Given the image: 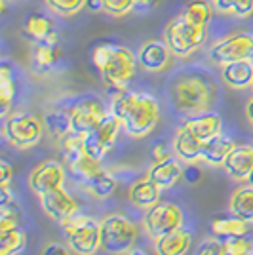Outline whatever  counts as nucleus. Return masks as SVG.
<instances>
[{
  "instance_id": "f257e3e1",
  "label": "nucleus",
  "mask_w": 253,
  "mask_h": 255,
  "mask_svg": "<svg viewBox=\"0 0 253 255\" xmlns=\"http://www.w3.org/2000/svg\"><path fill=\"white\" fill-rule=\"evenodd\" d=\"M111 113L115 115L127 135L147 137L160 120V105L156 97L143 92H120L111 103Z\"/></svg>"
},
{
  "instance_id": "f03ea898",
  "label": "nucleus",
  "mask_w": 253,
  "mask_h": 255,
  "mask_svg": "<svg viewBox=\"0 0 253 255\" xmlns=\"http://www.w3.org/2000/svg\"><path fill=\"white\" fill-rule=\"evenodd\" d=\"M92 61L105 86L113 94L126 92L127 84L133 80L139 59L127 46L120 44H97L92 52Z\"/></svg>"
},
{
  "instance_id": "7ed1b4c3",
  "label": "nucleus",
  "mask_w": 253,
  "mask_h": 255,
  "mask_svg": "<svg viewBox=\"0 0 253 255\" xmlns=\"http://www.w3.org/2000/svg\"><path fill=\"white\" fill-rule=\"evenodd\" d=\"M217 86L208 75L187 73L179 75L169 88V99L173 109L185 117H196L211 111Z\"/></svg>"
},
{
  "instance_id": "20e7f679",
  "label": "nucleus",
  "mask_w": 253,
  "mask_h": 255,
  "mask_svg": "<svg viewBox=\"0 0 253 255\" xmlns=\"http://www.w3.org/2000/svg\"><path fill=\"white\" fill-rule=\"evenodd\" d=\"M208 38V27H198L183 15L173 17L164 29V42L168 44L173 55L189 57L194 53Z\"/></svg>"
},
{
  "instance_id": "39448f33",
  "label": "nucleus",
  "mask_w": 253,
  "mask_h": 255,
  "mask_svg": "<svg viewBox=\"0 0 253 255\" xmlns=\"http://www.w3.org/2000/svg\"><path fill=\"white\" fill-rule=\"evenodd\" d=\"M61 227L67 244L76 255H94L97 250H101V229L90 215L76 212L61 223Z\"/></svg>"
},
{
  "instance_id": "423d86ee",
  "label": "nucleus",
  "mask_w": 253,
  "mask_h": 255,
  "mask_svg": "<svg viewBox=\"0 0 253 255\" xmlns=\"http://www.w3.org/2000/svg\"><path fill=\"white\" fill-rule=\"evenodd\" d=\"M101 250L113 255H126L137 242V227L126 215L113 213L99 223Z\"/></svg>"
},
{
  "instance_id": "0eeeda50",
  "label": "nucleus",
  "mask_w": 253,
  "mask_h": 255,
  "mask_svg": "<svg viewBox=\"0 0 253 255\" xmlns=\"http://www.w3.org/2000/svg\"><path fill=\"white\" fill-rule=\"evenodd\" d=\"M44 122L31 113H11L4 118L2 133L15 149H31L40 143L44 135Z\"/></svg>"
},
{
  "instance_id": "6e6552de",
  "label": "nucleus",
  "mask_w": 253,
  "mask_h": 255,
  "mask_svg": "<svg viewBox=\"0 0 253 255\" xmlns=\"http://www.w3.org/2000/svg\"><path fill=\"white\" fill-rule=\"evenodd\" d=\"M183 221H185V215H183L179 206L171 202H158L147 210L143 225H145V231L148 236L152 240H158L162 236L181 229Z\"/></svg>"
},
{
  "instance_id": "1a4fd4ad",
  "label": "nucleus",
  "mask_w": 253,
  "mask_h": 255,
  "mask_svg": "<svg viewBox=\"0 0 253 255\" xmlns=\"http://www.w3.org/2000/svg\"><path fill=\"white\" fill-rule=\"evenodd\" d=\"M210 59L215 65L234 63L242 59H253V34L252 32H234L215 42L210 48Z\"/></svg>"
},
{
  "instance_id": "9d476101",
  "label": "nucleus",
  "mask_w": 253,
  "mask_h": 255,
  "mask_svg": "<svg viewBox=\"0 0 253 255\" xmlns=\"http://www.w3.org/2000/svg\"><path fill=\"white\" fill-rule=\"evenodd\" d=\"M120 129H122V122L113 113H109L99 126L84 135L86 154H90L95 160H103L115 147Z\"/></svg>"
},
{
  "instance_id": "9b49d317",
  "label": "nucleus",
  "mask_w": 253,
  "mask_h": 255,
  "mask_svg": "<svg viewBox=\"0 0 253 255\" xmlns=\"http://www.w3.org/2000/svg\"><path fill=\"white\" fill-rule=\"evenodd\" d=\"M71 113V126L74 133L88 135L92 129L103 122V118L109 115L105 109V103L99 97H84L76 101L74 107L69 111Z\"/></svg>"
},
{
  "instance_id": "f8f14e48",
  "label": "nucleus",
  "mask_w": 253,
  "mask_h": 255,
  "mask_svg": "<svg viewBox=\"0 0 253 255\" xmlns=\"http://www.w3.org/2000/svg\"><path fill=\"white\" fill-rule=\"evenodd\" d=\"M65 183V168L61 162H44L40 166H36L32 170L31 177H29V187L32 192H36L38 196H44L48 192L61 189Z\"/></svg>"
},
{
  "instance_id": "ddd939ff",
  "label": "nucleus",
  "mask_w": 253,
  "mask_h": 255,
  "mask_svg": "<svg viewBox=\"0 0 253 255\" xmlns=\"http://www.w3.org/2000/svg\"><path fill=\"white\" fill-rule=\"evenodd\" d=\"M40 204H42L44 213L55 221V223H65L69 217H73L74 213L78 212V204L74 200L69 192L61 189H55V191L48 192L40 196Z\"/></svg>"
},
{
  "instance_id": "4468645a",
  "label": "nucleus",
  "mask_w": 253,
  "mask_h": 255,
  "mask_svg": "<svg viewBox=\"0 0 253 255\" xmlns=\"http://www.w3.org/2000/svg\"><path fill=\"white\" fill-rule=\"evenodd\" d=\"M139 67H143L148 73H162L168 69L169 59H171V50L166 42L160 40H148L137 52Z\"/></svg>"
},
{
  "instance_id": "2eb2a0df",
  "label": "nucleus",
  "mask_w": 253,
  "mask_h": 255,
  "mask_svg": "<svg viewBox=\"0 0 253 255\" xmlns=\"http://www.w3.org/2000/svg\"><path fill=\"white\" fill-rule=\"evenodd\" d=\"M25 36L34 44H57V31L53 21L44 13H31L23 21Z\"/></svg>"
},
{
  "instance_id": "dca6fc26",
  "label": "nucleus",
  "mask_w": 253,
  "mask_h": 255,
  "mask_svg": "<svg viewBox=\"0 0 253 255\" xmlns=\"http://www.w3.org/2000/svg\"><path fill=\"white\" fill-rule=\"evenodd\" d=\"M183 126L189 129L194 137H198L202 143H208L210 139L217 137L223 131V118L213 113V111H208V113H202V115H196V117H189Z\"/></svg>"
},
{
  "instance_id": "f3484780",
  "label": "nucleus",
  "mask_w": 253,
  "mask_h": 255,
  "mask_svg": "<svg viewBox=\"0 0 253 255\" xmlns=\"http://www.w3.org/2000/svg\"><path fill=\"white\" fill-rule=\"evenodd\" d=\"M223 168L234 179H248L253 171V145H236L229 152Z\"/></svg>"
},
{
  "instance_id": "a211bd4d",
  "label": "nucleus",
  "mask_w": 253,
  "mask_h": 255,
  "mask_svg": "<svg viewBox=\"0 0 253 255\" xmlns=\"http://www.w3.org/2000/svg\"><path fill=\"white\" fill-rule=\"evenodd\" d=\"M183 175H185V171H183V166H181L179 158H173V156L162 160V162H154V166H152L147 173L148 179L152 181L156 187H160L162 191L175 187L177 181H179Z\"/></svg>"
},
{
  "instance_id": "6ab92c4d",
  "label": "nucleus",
  "mask_w": 253,
  "mask_h": 255,
  "mask_svg": "<svg viewBox=\"0 0 253 255\" xmlns=\"http://www.w3.org/2000/svg\"><path fill=\"white\" fill-rule=\"evenodd\" d=\"M204 145L198 137H194L189 129L185 126H181L173 137V152L175 156L187 164H192L196 160H202V150H204Z\"/></svg>"
},
{
  "instance_id": "aec40b11",
  "label": "nucleus",
  "mask_w": 253,
  "mask_h": 255,
  "mask_svg": "<svg viewBox=\"0 0 253 255\" xmlns=\"http://www.w3.org/2000/svg\"><path fill=\"white\" fill-rule=\"evenodd\" d=\"M192 246V236L187 229H177L173 233L154 240L156 255H187Z\"/></svg>"
},
{
  "instance_id": "412c9836",
  "label": "nucleus",
  "mask_w": 253,
  "mask_h": 255,
  "mask_svg": "<svg viewBox=\"0 0 253 255\" xmlns=\"http://www.w3.org/2000/svg\"><path fill=\"white\" fill-rule=\"evenodd\" d=\"M223 80L234 90H246L253 84V59H242L223 67Z\"/></svg>"
},
{
  "instance_id": "4be33fe9",
  "label": "nucleus",
  "mask_w": 253,
  "mask_h": 255,
  "mask_svg": "<svg viewBox=\"0 0 253 255\" xmlns=\"http://www.w3.org/2000/svg\"><path fill=\"white\" fill-rule=\"evenodd\" d=\"M236 147V143L232 141L231 137L219 133L217 137L210 139L206 145H204V150H202V160L210 166H223L225 160L229 156V152Z\"/></svg>"
},
{
  "instance_id": "5701e85b",
  "label": "nucleus",
  "mask_w": 253,
  "mask_h": 255,
  "mask_svg": "<svg viewBox=\"0 0 253 255\" xmlns=\"http://www.w3.org/2000/svg\"><path fill=\"white\" fill-rule=\"evenodd\" d=\"M160 192H162V189L156 187L148 177H145V179L137 181V183L129 189V202L133 204L135 208L148 210V208H152L154 204L160 202Z\"/></svg>"
},
{
  "instance_id": "b1692460",
  "label": "nucleus",
  "mask_w": 253,
  "mask_h": 255,
  "mask_svg": "<svg viewBox=\"0 0 253 255\" xmlns=\"http://www.w3.org/2000/svg\"><path fill=\"white\" fill-rule=\"evenodd\" d=\"M211 233L219 240H229L236 236H246L250 231V223H246L244 219L232 215V217H217L211 221Z\"/></svg>"
},
{
  "instance_id": "393cba45",
  "label": "nucleus",
  "mask_w": 253,
  "mask_h": 255,
  "mask_svg": "<svg viewBox=\"0 0 253 255\" xmlns=\"http://www.w3.org/2000/svg\"><path fill=\"white\" fill-rule=\"evenodd\" d=\"M69 170L73 173L74 181H78L80 185L88 187V183L94 179L99 171H103L105 168L101 166V160L92 158L90 154H80L78 158H74L73 162H69Z\"/></svg>"
},
{
  "instance_id": "a878e982",
  "label": "nucleus",
  "mask_w": 253,
  "mask_h": 255,
  "mask_svg": "<svg viewBox=\"0 0 253 255\" xmlns=\"http://www.w3.org/2000/svg\"><path fill=\"white\" fill-rule=\"evenodd\" d=\"M231 213L244 219L246 223H253V187L246 185L236 189L231 196Z\"/></svg>"
},
{
  "instance_id": "bb28decb",
  "label": "nucleus",
  "mask_w": 253,
  "mask_h": 255,
  "mask_svg": "<svg viewBox=\"0 0 253 255\" xmlns=\"http://www.w3.org/2000/svg\"><path fill=\"white\" fill-rule=\"evenodd\" d=\"M13 97H15V80L11 67L8 63H2L0 67V117L2 118L10 115Z\"/></svg>"
},
{
  "instance_id": "cd10ccee",
  "label": "nucleus",
  "mask_w": 253,
  "mask_h": 255,
  "mask_svg": "<svg viewBox=\"0 0 253 255\" xmlns=\"http://www.w3.org/2000/svg\"><path fill=\"white\" fill-rule=\"evenodd\" d=\"M44 126H46V131L50 133V137H53L55 141H61L67 133L73 131L71 113H67V111H50L44 118Z\"/></svg>"
},
{
  "instance_id": "c85d7f7f",
  "label": "nucleus",
  "mask_w": 253,
  "mask_h": 255,
  "mask_svg": "<svg viewBox=\"0 0 253 255\" xmlns=\"http://www.w3.org/2000/svg\"><path fill=\"white\" fill-rule=\"evenodd\" d=\"M213 10L215 8L210 0H190L181 15L198 27H208L213 17Z\"/></svg>"
},
{
  "instance_id": "c756f323",
  "label": "nucleus",
  "mask_w": 253,
  "mask_h": 255,
  "mask_svg": "<svg viewBox=\"0 0 253 255\" xmlns=\"http://www.w3.org/2000/svg\"><path fill=\"white\" fill-rule=\"evenodd\" d=\"M61 55H63V52H61V48L57 44H34L32 61L36 65V69L48 71L61 59Z\"/></svg>"
},
{
  "instance_id": "7c9ffc66",
  "label": "nucleus",
  "mask_w": 253,
  "mask_h": 255,
  "mask_svg": "<svg viewBox=\"0 0 253 255\" xmlns=\"http://www.w3.org/2000/svg\"><path fill=\"white\" fill-rule=\"evenodd\" d=\"M116 185H118V183H116V179L113 177V173L103 170V171H99L94 179L88 183L86 189L92 192L95 198H109V196L116 191Z\"/></svg>"
},
{
  "instance_id": "2f4dec72",
  "label": "nucleus",
  "mask_w": 253,
  "mask_h": 255,
  "mask_svg": "<svg viewBox=\"0 0 253 255\" xmlns=\"http://www.w3.org/2000/svg\"><path fill=\"white\" fill-rule=\"evenodd\" d=\"M27 244V236L21 229H11L0 234V255H17Z\"/></svg>"
},
{
  "instance_id": "473e14b6",
  "label": "nucleus",
  "mask_w": 253,
  "mask_h": 255,
  "mask_svg": "<svg viewBox=\"0 0 253 255\" xmlns=\"http://www.w3.org/2000/svg\"><path fill=\"white\" fill-rule=\"evenodd\" d=\"M59 147H61V152L67 162H73L74 158H78L80 154H84V135L80 133H67L61 141H59Z\"/></svg>"
},
{
  "instance_id": "72a5a7b5",
  "label": "nucleus",
  "mask_w": 253,
  "mask_h": 255,
  "mask_svg": "<svg viewBox=\"0 0 253 255\" xmlns=\"http://www.w3.org/2000/svg\"><path fill=\"white\" fill-rule=\"evenodd\" d=\"M44 2L48 10L61 17H73L88 4V0H44Z\"/></svg>"
},
{
  "instance_id": "f704fd0d",
  "label": "nucleus",
  "mask_w": 253,
  "mask_h": 255,
  "mask_svg": "<svg viewBox=\"0 0 253 255\" xmlns=\"http://www.w3.org/2000/svg\"><path fill=\"white\" fill-rule=\"evenodd\" d=\"M17 202L0 206V234L8 233L11 229L19 227V212H17Z\"/></svg>"
},
{
  "instance_id": "c9c22d12",
  "label": "nucleus",
  "mask_w": 253,
  "mask_h": 255,
  "mask_svg": "<svg viewBox=\"0 0 253 255\" xmlns=\"http://www.w3.org/2000/svg\"><path fill=\"white\" fill-rule=\"evenodd\" d=\"M135 8V0H101V11L113 17L127 15Z\"/></svg>"
},
{
  "instance_id": "e433bc0d",
  "label": "nucleus",
  "mask_w": 253,
  "mask_h": 255,
  "mask_svg": "<svg viewBox=\"0 0 253 255\" xmlns=\"http://www.w3.org/2000/svg\"><path fill=\"white\" fill-rule=\"evenodd\" d=\"M225 244V252L232 255H250L253 254V244L246 238V236H236V238H229L223 240Z\"/></svg>"
},
{
  "instance_id": "4c0bfd02",
  "label": "nucleus",
  "mask_w": 253,
  "mask_h": 255,
  "mask_svg": "<svg viewBox=\"0 0 253 255\" xmlns=\"http://www.w3.org/2000/svg\"><path fill=\"white\" fill-rule=\"evenodd\" d=\"M225 254V244H223V240H215V238H211V240H204L200 246H198V252L196 255H223Z\"/></svg>"
},
{
  "instance_id": "58836bf2",
  "label": "nucleus",
  "mask_w": 253,
  "mask_h": 255,
  "mask_svg": "<svg viewBox=\"0 0 253 255\" xmlns=\"http://www.w3.org/2000/svg\"><path fill=\"white\" fill-rule=\"evenodd\" d=\"M234 17H240V19H246L253 15V0H236V6H234V11H232Z\"/></svg>"
},
{
  "instance_id": "ea45409f",
  "label": "nucleus",
  "mask_w": 253,
  "mask_h": 255,
  "mask_svg": "<svg viewBox=\"0 0 253 255\" xmlns=\"http://www.w3.org/2000/svg\"><path fill=\"white\" fill-rule=\"evenodd\" d=\"M11 177H13L11 166L6 160H2V162H0V187H10Z\"/></svg>"
},
{
  "instance_id": "a19ab883",
  "label": "nucleus",
  "mask_w": 253,
  "mask_h": 255,
  "mask_svg": "<svg viewBox=\"0 0 253 255\" xmlns=\"http://www.w3.org/2000/svg\"><path fill=\"white\" fill-rule=\"evenodd\" d=\"M211 4H213V8L215 11H219V13H231L234 11V6H236V0H210Z\"/></svg>"
},
{
  "instance_id": "79ce46f5",
  "label": "nucleus",
  "mask_w": 253,
  "mask_h": 255,
  "mask_svg": "<svg viewBox=\"0 0 253 255\" xmlns=\"http://www.w3.org/2000/svg\"><path fill=\"white\" fill-rule=\"evenodd\" d=\"M152 158H154V162H162V160L166 158H171V150H169V147L166 143H158L152 149Z\"/></svg>"
},
{
  "instance_id": "37998d69",
  "label": "nucleus",
  "mask_w": 253,
  "mask_h": 255,
  "mask_svg": "<svg viewBox=\"0 0 253 255\" xmlns=\"http://www.w3.org/2000/svg\"><path fill=\"white\" fill-rule=\"evenodd\" d=\"M42 255H71L69 254V250L61 244H50L44 248Z\"/></svg>"
},
{
  "instance_id": "c03bdc74",
  "label": "nucleus",
  "mask_w": 253,
  "mask_h": 255,
  "mask_svg": "<svg viewBox=\"0 0 253 255\" xmlns=\"http://www.w3.org/2000/svg\"><path fill=\"white\" fill-rule=\"evenodd\" d=\"M162 4V0H135V8H156Z\"/></svg>"
},
{
  "instance_id": "a18cd8bd",
  "label": "nucleus",
  "mask_w": 253,
  "mask_h": 255,
  "mask_svg": "<svg viewBox=\"0 0 253 255\" xmlns=\"http://www.w3.org/2000/svg\"><path fill=\"white\" fill-rule=\"evenodd\" d=\"M246 118L250 120V124L253 126V97L248 101V105H246Z\"/></svg>"
},
{
  "instance_id": "49530a36",
  "label": "nucleus",
  "mask_w": 253,
  "mask_h": 255,
  "mask_svg": "<svg viewBox=\"0 0 253 255\" xmlns=\"http://www.w3.org/2000/svg\"><path fill=\"white\" fill-rule=\"evenodd\" d=\"M90 10H101V0H88L86 4Z\"/></svg>"
},
{
  "instance_id": "de8ad7c7",
  "label": "nucleus",
  "mask_w": 253,
  "mask_h": 255,
  "mask_svg": "<svg viewBox=\"0 0 253 255\" xmlns=\"http://www.w3.org/2000/svg\"><path fill=\"white\" fill-rule=\"evenodd\" d=\"M126 255H148V254H147V252H143V250H133V248H131Z\"/></svg>"
},
{
  "instance_id": "09e8293b",
  "label": "nucleus",
  "mask_w": 253,
  "mask_h": 255,
  "mask_svg": "<svg viewBox=\"0 0 253 255\" xmlns=\"http://www.w3.org/2000/svg\"><path fill=\"white\" fill-rule=\"evenodd\" d=\"M248 181H250V185H252V187H253V171H252V175L248 177Z\"/></svg>"
},
{
  "instance_id": "8fccbe9b",
  "label": "nucleus",
  "mask_w": 253,
  "mask_h": 255,
  "mask_svg": "<svg viewBox=\"0 0 253 255\" xmlns=\"http://www.w3.org/2000/svg\"><path fill=\"white\" fill-rule=\"evenodd\" d=\"M223 255H232V254H229V252H225V254H223Z\"/></svg>"
},
{
  "instance_id": "3c124183",
  "label": "nucleus",
  "mask_w": 253,
  "mask_h": 255,
  "mask_svg": "<svg viewBox=\"0 0 253 255\" xmlns=\"http://www.w3.org/2000/svg\"><path fill=\"white\" fill-rule=\"evenodd\" d=\"M252 88H253V84H252Z\"/></svg>"
},
{
  "instance_id": "603ef678",
  "label": "nucleus",
  "mask_w": 253,
  "mask_h": 255,
  "mask_svg": "<svg viewBox=\"0 0 253 255\" xmlns=\"http://www.w3.org/2000/svg\"><path fill=\"white\" fill-rule=\"evenodd\" d=\"M250 255H253V254H250Z\"/></svg>"
}]
</instances>
